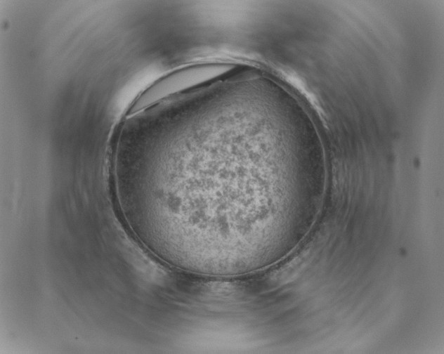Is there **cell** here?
<instances>
[{
    "instance_id": "obj_1",
    "label": "cell",
    "mask_w": 444,
    "mask_h": 354,
    "mask_svg": "<svg viewBox=\"0 0 444 354\" xmlns=\"http://www.w3.org/2000/svg\"><path fill=\"white\" fill-rule=\"evenodd\" d=\"M248 122L211 115L164 124L121 171L128 211L141 234L172 251L233 252L265 232Z\"/></svg>"
}]
</instances>
